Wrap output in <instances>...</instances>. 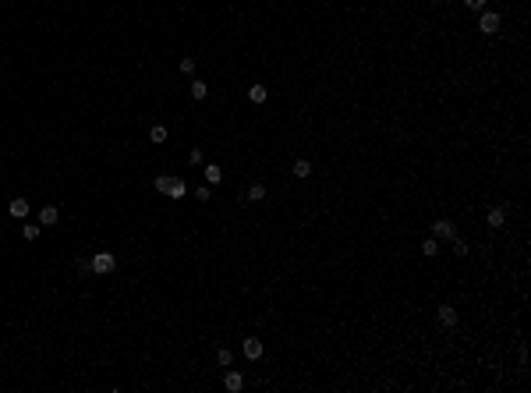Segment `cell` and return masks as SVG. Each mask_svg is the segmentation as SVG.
<instances>
[{
	"instance_id": "cell-1",
	"label": "cell",
	"mask_w": 531,
	"mask_h": 393,
	"mask_svg": "<svg viewBox=\"0 0 531 393\" xmlns=\"http://www.w3.org/2000/svg\"><path fill=\"white\" fill-rule=\"evenodd\" d=\"M89 269H92V273H99V277L113 273V269H117V259H113V252H96V255L89 259Z\"/></svg>"
},
{
	"instance_id": "cell-2",
	"label": "cell",
	"mask_w": 531,
	"mask_h": 393,
	"mask_svg": "<svg viewBox=\"0 0 531 393\" xmlns=\"http://www.w3.org/2000/svg\"><path fill=\"white\" fill-rule=\"evenodd\" d=\"M500 25H503V18H500L496 11H478V28H482V35H496Z\"/></svg>"
},
{
	"instance_id": "cell-3",
	"label": "cell",
	"mask_w": 531,
	"mask_h": 393,
	"mask_svg": "<svg viewBox=\"0 0 531 393\" xmlns=\"http://www.w3.org/2000/svg\"><path fill=\"white\" fill-rule=\"evenodd\" d=\"M432 234H436V238H443V241H454V238H457V227H454V220L439 216V220L432 223Z\"/></svg>"
},
{
	"instance_id": "cell-4",
	"label": "cell",
	"mask_w": 531,
	"mask_h": 393,
	"mask_svg": "<svg viewBox=\"0 0 531 393\" xmlns=\"http://www.w3.org/2000/svg\"><path fill=\"white\" fill-rule=\"evenodd\" d=\"M241 351H244V358H248V362H259L266 347H262V340H255V337H248V340H244V344H241Z\"/></svg>"
},
{
	"instance_id": "cell-5",
	"label": "cell",
	"mask_w": 531,
	"mask_h": 393,
	"mask_svg": "<svg viewBox=\"0 0 531 393\" xmlns=\"http://www.w3.org/2000/svg\"><path fill=\"white\" fill-rule=\"evenodd\" d=\"M223 386H227L230 393H241V390H244V376H241V372H234V369L227 365V372H223Z\"/></svg>"
},
{
	"instance_id": "cell-6",
	"label": "cell",
	"mask_w": 531,
	"mask_h": 393,
	"mask_svg": "<svg viewBox=\"0 0 531 393\" xmlns=\"http://www.w3.org/2000/svg\"><path fill=\"white\" fill-rule=\"evenodd\" d=\"M436 316H439V323H443L446 330H454V326H457V319H461L457 312H454V305H439V308H436Z\"/></svg>"
},
{
	"instance_id": "cell-7",
	"label": "cell",
	"mask_w": 531,
	"mask_h": 393,
	"mask_svg": "<svg viewBox=\"0 0 531 393\" xmlns=\"http://www.w3.org/2000/svg\"><path fill=\"white\" fill-rule=\"evenodd\" d=\"M485 223L493 227V230H500L503 223H507V209L503 206H496V209H489V216H485Z\"/></svg>"
},
{
	"instance_id": "cell-8",
	"label": "cell",
	"mask_w": 531,
	"mask_h": 393,
	"mask_svg": "<svg viewBox=\"0 0 531 393\" xmlns=\"http://www.w3.org/2000/svg\"><path fill=\"white\" fill-rule=\"evenodd\" d=\"M167 195H170V199H184V195H188V184H184L181 177H170V188H167Z\"/></svg>"
},
{
	"instance_id": "cell-9",
	"label": "cell",
	"mask_w": 531,
	"mask_h": 393,
	"mask_svg": "<svg viewBox=\"0 0 531 393\" xmlns=\"http://www.w3.org/2000/svg\"><path fill=\"white\" fill-rule=\"evenodd\" d=\"M57 206H43V209H39V223H43V227H53L57 223Z\"/></svg>"
},
{
	"instance_id": "cell-10",
	"label": "cell",
	"mask_w": 531,
	"mask_h": 393,
	"mask_svg": "<svg viewBox=\"0 0 531 393\" xmlns=\"http://www.w3.org/2000/svg\"><path fill=\"white\" fill-rule=\"evenodd\" d=\"M291 174L305 181V177H312V163H308V160H294V167H291Z\"/></svg>"
},
{
	"instance_id": "cell-11",
	"label": "cell",
	"mask_w": 531,
	"mask_h": 393,
	"mask_svg": "<svg viewBox=\"0 0 531 393\" xmlns=\"http://www.w3.org/2000/svg\"><path fill=\"white\" fill-rule=\"evenodd\" d=\"M206 96H209V85L202 82V78H195L191 82V99H206Z\"/></svg>"
},
{
	"instance_id": "cell-12",
	"label": "cell",
	"mask_w": 531,
	"mask_h": 393,
	"mask_svg": "<svg viewBox=\"0 0 531 393\" xmlns=\"http://www.w3.org/2000/svg\"><path fill=\"white\" fill-rule=\"evenodd\" d=\"M266 96H269V92H266V85H248V99H252L255 106H259V103H266Z\"/></svg>"
},
{
	"instance_id": "cell-13",
	"label": "cell",
	"mask_w": 531,
	"mask_h": 393,
	"mask_svg": "<svg viewBox=\"0 0 531 393\" xmlns=\"http://www.w3.org/2000/svg\"><path fill=\"white\" fill-rule=\"evenodd\" d=\"M206 181H209V184H220V181H223V170H220L216 163H206Z\"/></svg>"
},
{
	"instance_id": "cell-14",
	"label": "cell",
	"mask_w": 531,
	"mask_h": 393,
	"mask_svg": "<svg viewBox=\"0 0 531 393\" xmlns=\"http://www.w3.org/2000/svg\"><path fill=\"white\" fill-rule=\"evenodd\" d=\"M11 216L25 220V216H28V202H25V199H14V202H11Z\"/></svg>"
},
{
	"instance_id": "cell-15",
	"label": "cell",
	"mask_w": 531,
	"mask_h": 393,
	"mask_svg": "<svg viewBox=\"0 0 531 393\" xmlns=\"http://www.w3.org/2000/svg\"><path fill=\"white\" fill-rule=\"evenodd\" d=\"M262 199H266V184H259V181H255V184L248 188V202H262Z\"/></svg>"
},
{
	"instance_id": "cell-16",
	"label": "cell",
	"mask_w": 531,
	"mask_h": 393,
	"mask_svg": "<svg viewBox=\"0 0 531 393\" xmlns=\"http://www.w3.org/2000/svg\"><path fill=\"white\" fill-rule=\"evenodd\" d=\"M39 234H43V227H35V223H25V227H21V238H25V241H35Z\"/></svg>"
},
{
	"instance_id": "cell-17",
	"label": "cell",
	"mask_w": 531,
	"mask_h": 393,
	"mask_svg": "<svg viewBox=\"0 0 531 393\" xmlns=\"http://www.w3.org/2000/svg\"><path fill=\"white\" fill-rule=\"evenodd\" d=\"M216 362H220L223 369H227V365H234V351H230V347H220V351H216Z\"/></svg>"
},
{
	"instance_id": "cell-18",
	"label": "cell",
	"mask_w": 531,
	"mask_h": 393,
	"mask_svg": "<svg viewBox=\"0 0 531 393\" xmlns=\"http://www.w3.org/2000/svg\"><path fill=\"white\" fill-rule=\"evenodd\" d=\"M149 142H167V128H163V124H156V128H149Z\"/></svg>"
},
{
	"instance_id": "cell-19",
	"label": "cell",
	"mask_w": 531,
	"mask_h": 393,
	"mask_svg": "<svg viewBox=\"0 0 531 393\" xmlns=\"http://www.w3.org/2000/svg\"><path fill=\"white\" fill-rule=\"evenodd\" d=\"M422 252H425V255H436V252H439V241H436V238H425V241H422Z\"/></svg>"
},
{
	"instance_id": "cell-20",
	"label": "cell",
	"mask_w": 531,
	"mask_h": 393,
	"mask_svg": "<svg viewBox=\"0 0 531 393\" xmlns=\"http://www.w3.org/2000/svg\"><path fill=\"white\" fill-rule=\"evenodd\" d=\"M188 163H195V167L206 163V152H202V149H191V152H188Z\"/></svg>"
},
{
	"instance_id": "cell-21",
	"label": "cell",
	"mask_w": 531,
	"mask_h": 393,
	"mask_svg": "<svg viewBox=\"0 0 531 393\" xmlns=\"http://www.w3.org/2000/svg\"><path fill=\"white\" fill-rule=\"evenodd\" d=\"M485 4H489V0H464V7H468V11H475V14H478V11H485Z\"/></svg>"
},
{
	"instance_id": "cell-22",
	"label": "cell",
	"mask_w": 531,
	"mask_h": 393,
	"mask_svg": "<svg viewBox=\"0 0 531 393\" xmlns=\"http://www.w3.org/2000/svg\"><path fill=\"white\" fill-rule=\"evenodd\" d=\"M167 188H170V177H167V174H159V177H156V191H159V195H167Z\"/></svg>"
},
{
	"instance_id": "cell-23",
	"label": "cell",
	"mask_w": 531,
	"mask_h": 393,
	"mask_svg": "<svg viewBox=\"0 0 531 393\" xmlns=\"http://www.w3.org/2000/svg\"><path fill=\"white\" fill-rule=\"evenodd\" d=\"M181 71L191 74V71H195V57H181Z\"/></svg>"
},
{
	"instance_id": "cell-24",
	"label": "cell",
	"mask_w": 531,
	"mask_h": 393,
	"mask_svg": "<svg viewBox=\"0 0 531 393\" xmlns=\"http://www.w3.org/2000/svg\"><path fill=\"white\" fill-rule=\"evenodd\" d=\"M454 252H457V255H468V241H461V238H454Z\"/></svg>"
}]
</instances>
